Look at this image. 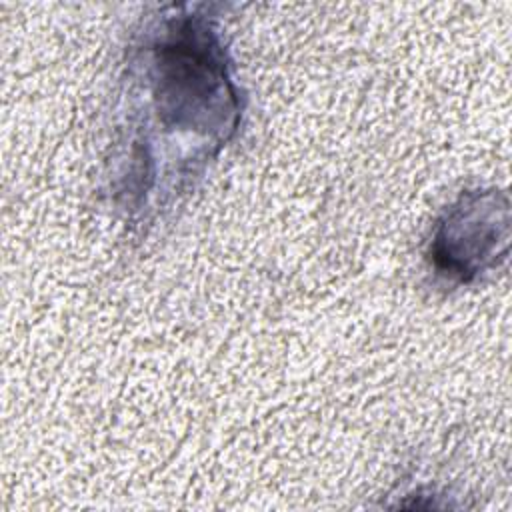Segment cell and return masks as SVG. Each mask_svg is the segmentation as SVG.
<instances>
[{
  "label": "cell",
  "instance_id": "1",
  "mask_svg": "<svg viewBox=\"0 0 512 512\" xmlns=\"http://www.w3.org/2000/svg\"><path fill=\"white\" fill-rule=\"evenodd\" d=\"M216 8L162 6L126 52L108 178L114 206L138 224L186 196L240 128L244 96Z\"/></svg>",
  "mask_w": 512,
  "mask_h": 512
},
{
  "label": "cell",
  "instance_id": "2",
  "mask_svg": "<svg viewBox=\"0 0 512 512\" xmlns=\"http://www.w3.org/2000/svg\"><path fill=\"white\" fill-rule=\"evenodd\" d=\"M510 202L496 188L462 190L438 216L426 248L434 274L450 286L470 284L508 258Z\"/></svg>",
  "mask_w": 512,
  "mask_h": 512
}]
</instances>
